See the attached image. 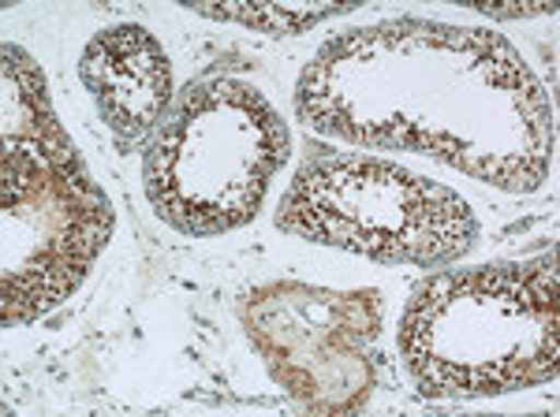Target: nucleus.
Wrapping results in <instances>:
<instances>
[{
    "instance_id": "1",
    "label": "nucleus",
    "mask_w": 560,
    "mask_h": 417,
    "mask_svg": "<svg viewBox=\"0 0 560 417\" xmlns=\"http://www.w3.org/2000/svg\"><path fill=\"white\" fill-rule=\"evenodd\" d=\"M318 134L366 150H411L478 183L530 194L553 160V108L501 34L388 20L329 38L295 86Z\"/></svg>"
},
{
    "instance_id": "2",
    "label": "nucleus",
    "mask_w": 560,
    "mask_h": 417,
    "mask_svg": "<svg viewBox=\"0 0 560 417\" xmlns=\"http://www.w3.org/2000/svg\"><path fill=\"white\" fill-rule=\"evenodd\" d=\"M557 258L438 272L411 291L400 355L422 395L490 398L557 380Z\"/></svg>"
},
{
    "instance_id": "3",
    "label": "nucleus",
    "mask_w": 560,
    "mask_h": 417,
    "mask_svg": "<svg viewBox=\"0 0 560 417\" xmlns=\"http://www.w3.org/2000/svg\"><path fill=\"white\" fill-rule=\"evenodd\" d=\"M284 160L288 127L266 94L247 79L210 75L168 108L142 160V183L168 228L213 239L255 221Z\"/></svg>"
},
{
    "instance_id": "4",
    "label": "nucleus",
    "mask_w": 560,
    "mask_h": 417,
    "mask_svg": "<svg viewBox=\"0 0 560 417\" xmlns=\"http://www.w3.org/2000/svg\"><path fill=\"white\" fill-rule=\"evenodd\" d=\"M277 228L385 265L441 269L471 253L478 221L456 190L359 153H318L295 171Z\"/></svg>"
},
{
    "instance_id": "5",
    "label": "nucleus",
    "mask_w": 560,
    "mask_h": 417,
    "mask_svg": "<svg viewBox=\"0 0 560 417\" xmlns=\"http://www.w3.org/2000/svg\"><path fill=\"white\" fill-rule=\"evenodd\" d=\"M4 284L0 317L26 324L86 279L113 235V205L90 179L68 131L4 139Z\"/></svg>"
},
{
    "instance_id": "6",
    "label": "nucleus",
    "mask_w": 560,
    "mask_h": 417,
    "mask_svg": "<svg viewBox=\"0 0 560 417\" xmlns=\"http://www.w3.org/2000/svg\"><path fill=\"white\" fill-rule=\"evenodd\" d=\"M243 324L269 377L314 414H348L374 392L377 291L269 284L247 295Z\"/></svg>"
},
{
    "instance_id": "7",
    "label": "nucleus",
    "mask_w": 560,
    "mask_h": 417,
    "mask_svg": "<svg viewBox=\"0 0 560 417\" xmlns=\"http://www.w3.org/2000/svg\"><path fill=\"white\" fill-rule=\"evenodd\" d=\"M79 79L94 97L102 120L135 142L150 134L173 105V63L147 26L116 23L86 41Z\"/></svg>"
},
{
    "instance_id": "8",
    "label": "nucleus",
    "mask_w": 560,
    "mask_h": 417,
    "mask_svg": "<svg viewBox=\"0 0 560 417\" xmlns=\"http://www.w3.org/2000/svg\"><path fill=\"white\" fill-rule=\"evenodd\" d=\"M57 123L45 94V75L20 45H4V139L15 134H57Z\"/></svg>"
},
{
    "instance_id": "9",
    "label": "nucleus",
    "mask_w": 560,
    "mask_h": 417,
    "mask_svg": "<svg viewBox=\"0 0 560 417\" xmlns=\"http://www.w3.org/2000/svg\"><path fill=\"white\" fill-rule=\"evenodd\" d=\"M187 8L198 15H210V20L243 23V26H255V31H266V34H300V31H311L314 23L329 20V15L348 12L351 4L288 8V4H191V0H187Z\"/></svg>"
},
{
    "instance_id": "10",
    "label": "nucleus",
    "mask_w": 560,
    "mask_h": 417,
    "mask_svg": "<svg viewBox=\"0 0 560 417\" xmlns=\"http://www.w3.org/2000/svg\"><path fill=\"white\" fill-rule=\"evenodd\" d=\"M486 15H497V20H504V15H541V12H553V4H535V8H490L482 4Z\"/></svg>"
}]
</instances>
